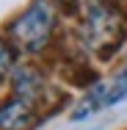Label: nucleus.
<instances>
[{"mask_svg":"<svg viewBox=\"0 0 127 130\" xmlns=\"http://www.w3.org/2000/svg\"><path fill=\"white\" fill-rule=\"evenodd\" d=\"M52 22H55V14H52V6L47 0H36L25 14L11 25V33L14 39L25 47V50H42L50 39Z\"/></svg>","mask_w":127,"mask_h":130,"instance_id":"obj_1","label":"nucleus"},{"mask_svg":"<svg viewBox=\"0 0 127 130\" xmlns=\"http://www.w3.org/2000/svg\"><path fill=\"white\" fill-rule=\"evenodd\" d=\"M83 39L94 50L111 47V53L116 50V44L122 42V28H119V22L111 17V11L102 6L100 0H88L86 20H83Z\"/></svg>","mask_w":127,"mask_h":130,"instance_id":"obj_2","label":"nucleus"},{"mask_svg":"<svg viewBox=\"0 0 127 130\" xmlns=\"http://www.w3.org/2000/svg\"><path fill=\"white\" fill-rule=\"evenodd\" d=\"M33 125V105L11 97L0 105V130H28Z\"/></svg>","mask_w":127,"mask_h":130,"instance_id":"obj_3","label":"nucleus"},{"mask_svg":"<svg viewBox=\"0 0 127 130\" xmlns=\"http://www.w3.org/2000/svg\"><path fill=\"white\" fill-rule=\"evenodd\" d=\"M14 89H17V97L25 100L28 105H36L44 100V80L30 67H22L14 72Z\"/></svg>","mask_w":127,"mask_h":130,"instance_id":"obj_4","label":"nucleus"},{"mask_svg":"<svg viewBox=\"0 0 127 130\" xmlns=\"http://www.w3.org/2000/svg\"><path fill=\"white\" fill-rule=\"evenodd\" d=\"M124 97H127V67H124L113 80H111L108 86H102V108L122 103Z\"/></svg>","mask_w":127,"mask_h":130,"instance_id":"obj_5","label":"nucleus"},{"mask_svg":"<svg viewBox=\"0 0 127 130\" xmlns=\"http://www.w3.org/2000/svg\"><path fill=\"white\" fill-rule=\"evenodd\" d=\"M11 67H14V50L0 39V78H3V75H8V72H11Z\"/></svg>","mask_w":127,"mask_h":130,"instance_id":"obj_6","label":"nucleus"}]
</instances>
